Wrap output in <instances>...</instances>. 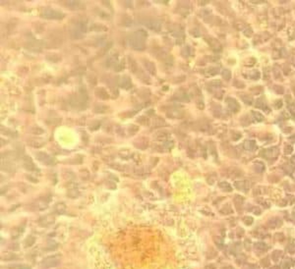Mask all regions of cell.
<instances>
[{
  "mask_svg": "<svg viewBox=\"0 0 295 269\" xmlns=\"http://www.w3.org/2000/svg\"><path fill=\"white\" fill-rule=\"evenodd\" d=\"M128 44L131 48H133L134 50L137 51H143L146 48V42L144 38L138 37L135 34H131L128 37Z\"/></svg>",
  "mask_w": 295,
  "mask_h": 269,
  "instance_id": "cell-1",
  "label": "cell"
},
{
  "mask_svg": "<svg viewBox=\"0 0 295 269\" xmlns=\"http://www.w3.org/2000/svg\"><path fill=\"white\" fill-rule=\"evenodd\" d=\"M41 18L44 19H47V20H61L63 19L65 15L62 13L58 11V10H55L53 8H50V7H47V8H44L41 10Z\"/></svg>",
  "mask_w": 295,
  "mask_h": 269,
  "instance_id": "cell-2",
  "label": "cell"
},
{
  "mask_svg": "<svg viewBox=\"0 0 295 269\" xmlns=\"http://www.w3.org/2000/svg\"><path fill=\"white\" fill-rule=\"evenodd\" d=\"M61 261V256L60 254H54V256H49L45 257L44 260L41 261V266L44 268H53L60 263Z\"/></svg>",
  "mask_w": 295,
  "mask_h": 269,
  "instance_id": "cell-3",
  "label": "cell"
},
{
  "mask_svg": "<svg viewBox=\"0 0 295 269\" xmlns=\"http://www.w3.org/2000/svg\"><path fill=\"white\" fill-rule=\"evenodd\" d=\"M69 102H70L71 106H73V107L76 108V109H85V108H86L87 102L82 99L79 95H78V93L72 95V96L70 97Z\"/></svg>",
  "mask_w": 295,
  "mask_h": 269,
  "instance_id": "cell-4",
  "label": "cell"
},
{
  "mask_svg": "<svg viewBox=\"0 0 295 269\" xmlns=\"http://www.w3.org/2000/svg\"><path fill=\"white\" fill-rule=\"evenodd\" d=\"M44 45V41H41V40H29L25 43V47L27 49H29L30 51H35V52H38L41 51L42 47Z\"/></svg>",
  "mask_w": 295,
  "mask_h": 269,
  "instance_id": "cell-5",
  "label": "cell"
},
{
  "mask_svg": "<svg viewBox=\"0 0 295 269\" xmlns=\"http://www.w3.org/2000/svg\"><path fill=\"white\" fill-rule=\"evenodd\" d=\"M35 158L38 159V161L41 162L42 164H45V165H53L55 163V159L49 156L47 153L45 152H38L35 154Z\"/></svg>",
  "mask_w": 295,
  "mask_h": 269,
  "instance_id": "cell-6",
  "label": "cell"
},
{
  "mask_svg": "<svg viewBox=\"0 0 295 269\" xmlns=\"http://www.w3.org/2000/svg\"><path fill=\"white\" fill-rule=\"evenodd\" d=\"M144 24L146 27H148L150 30H152L155 31H158L161 29V23L158 19H147L144 22Z\"/></svg>",
  "mask_w": 295,
  "mask_h": 269,
  "instance_id": "cell-7",
  "label": "cell"
},
{
  "mask_svg": "<svg viewBox=\"0 0 295 269\" xmlns=\"http://www.w3.org/2000/svg\"><path fill=\"white\" fill-rule=\"evenodd\" d=\"M206 40L208 41L209 45L212 48V50H214V51L219 52V51L222 50L221 44H220V42L218 40H215V38H214V37H206Z\"/></svg>",
  "mask_w": 295,
  "mask_h": 269,
  "instance_id": "cell-8",
  "label": "cell"
},
{
  "mask_svg": "<svg viewBox=\"0 0 295 269\" xmlns=\"http://www.w3.org/2000/svg\"><path fill=\"white\" fill-rule=\"evenodd\" d=\"M173 97L175 98L176 100L181 101V102H188L190 100L189 95H188V93L183 90H178L177 91H175L173 94Z\"/></svg>",
  "mask_w": 295,
  "mask_h": 269,
  "instance_id": "cell-9",
  "label": "cell"
},
{
  "mask_svg": "<svg viewBox=\"0 0 295 269\" xmlns=\"http://www.w3.org/2000/svg\"><path fill=\"white\" fill-rule=\"evenodd\" d=\"M54 222H55V218L53 215H47V216L42 217L41 219L40 222H38V224H40L41 227H49V226H51Z\"/></svg>",
  "mask_w": 295,
  "mask_h": 269,
  "instance_id": "cell-10",
  "label": "cell"
},
{
  "mask_svg": "<svg viewBox=\"0 0 295 269\" xmlns=\"http://www.w3.org/2000/svg\"><path fill=\"white\" fill-rule=\"evenodd\" d=\"M95 96L98 97L99 99H102V100H107L109 99V93H107V90H105L104 87H98L95 88Z\"/></svg>",
  "mask_w": 295,
  "mask_h": 269,
  "instance_id": "cell-11",
  "label": "cell"
},
{
  "mask_svg": "<svg viewBox=\"0 0 295 269\" xmlns=\"http://www.w3.org/2000/svg\"><path fill=\"white\" fill-rule=\"evenodd\" d=\"M119 86H120V87L124 88V90H130V88L132 87V82H131L130 77L122 76L119 79Z\"/></svg>",
  "mask_w": 295,
  "mask_h": 269,
  "instance_id": "cell-12",
  "label": "cell"
},
{
  "mask_svg": "<svg viewBox=\"0 0 295 269\" xmlns=\"http://www.w3.org/2000/svg\"><path fill=\"white\" fill-rule=\"evenodd\" d=\"M23 166H24L25 169L28 170V171H35V170H37V167H35V165L34 164V162H33V160H32V158L30 156H25L24 157Z\"/></svg>",
  "mask_w": 295,
  "mask_h": 269,
  "instance_id": "cell-13",
  "label": "cell"
},
{
  "mask_svg": "<svg viewBox=\"0 0 295 269\" xmlns=\"http://www.w3.org/2000/svg\"><path fill=\"white\" fill-rule=\"evenodd\" d=\"M225 102H226V104H227V107H228L230 110L233 111V112H237L240 109L239 104H238V102L235 99H234V98H231V97L226 98Z\"/></svg>",
  "mask_w": 295,
  "mask_h": 269,
  "instance_id": "cell-14",
  "label": "cell"
},
{
  "mask_svg": "<svg viewBox=\"0 0 295 269\" xmlns=\"http://www.w3.org/2000/svg\"><path fill=\"white\" fill-rule=\"evenodd\" d=\"M134 146L140 149H146L149 146V140L146 137H139L134 141Z\"/></svg>",
  "mask_w": 295,
  "mask_h": 269,
  "instance_id": "cell-15",
  "label": "cell"
},
{
  "mask_svg": "<svg viewBox=\"0 0 295 269\" xmlns=\"http://www.w3.org/2000/svg\"><path fill=\"white\" fill-rule=\"evenodd\" d=\"M143 64H144V67L146 68V70H147L151 75H152V76L155 75L156 69H155V63H152V61H149V60H143Z\"/></svg>",
  "mask_w": 295,
  "mask_h": 269,
  "instance_id": "cell-16",
  "label": "cell"
},
{
  "mask_svg": "<svg viewBox=\"0 0 295 269\" xmlns=\"http://www.w3.org/2000/svg\"><path fill=\"white\" fill-rule=\"evenodd\" d=\"M27 143L29 144L30 146L32 147H35V148H40L41 146H44V140H38V139H30V140H28L27 141Z\"/></svg>",
  "mask_w": 295,
  "mask_h": 269,
  "instance_id": "cell-17",
  "label": "cell"
},
{
  "mask_svg": "<svg viewBox=\"0 0 295 269\" xmlns=\"http://www.w3.org/2000/svg\"><path fill=\"white\" fill-rule=\"evenodd\" d=\"M48 207V200H38L35 202V209L37 210H45Z\"/></svg>",
  "mask_w": 295,
  "mask_h": 269,
  "instance_id": "cell-18",
  "label": "cell"
},
{
  "mask_svg": "<svg viewBox=\"0 0 295 269\" xmlns=\"http://www.w3.org/2000/svg\"><path fill=\"white\" fill-rule=\"evenodd\" d=\"M1 168H2L3 171L8 172V173L9 172L11 173V172L15 171V166H14L10 161H6V160L3 161V163L1 164Z\"/></svg>",
  "mask_w": 295,
  "mask_h": 269,
  "instance_id": "cell-19",
  "label": "cell"
},
{
  "mask_svg": "<svg viewBox=\"0 0 295 269\" xmlns=\"http://www.w3.org/2000/svg\"><path fill=\"white\" fill-rule=\"evenodd\" d=\"M265 153L264 155L266 157H269V158H272V157H275V156H278V149L276 147H272V148H269V149H266L264 151Z\"/></svg>",
  "mask_w": 295,
  "mask_h": 269,
  "instance_id": "cell-20",
  "label": "cell"
},
{
  "mask_svg": "<svg viewBox=\"0 0 295 269\" xmlns=\"http://www.w3.org/2000/svg\"><path fill=\"white\" fill-rule=\"evenodd\" d=\"M90 30L91 31H107V28H106L105 26H104V25H101V24H92L91 25V27H90Z\"/></svg>",
  "mask_w": 295,
  "mask_h": 269,
  "instance_id": "cell-21",
  "label": "cell"
},
{
  "mask_svg": "<svg viewBox=\"0 0 295 269\" xmlns=\"http://www.w3.org/2000/svg\"><path fill=\"white\" fill-rule=\"evenodd\" d=\"M17 258H18V256L12 253H2V256H1V260H3V261H13V260H16Z\"/></svg>",
  "mask_w": 295,
  "mask_h": 269,
  "instance_id": "cell-22",
  "label": "cell"
},
{
  "mask_svg": "<svg viewBox=\"0 0 295 269\" xmlns=\"http://www.w3.org/2000/svg\"><path fill=\"white\" fill-rule=\"evenodd\" d=\"M128 66L131 70V72L133 73H137L138 72V65L136 60L133 59L132 57H128Z\"/></svg>",
  "mask_w": 295,
  "mask_h": 269,
  "instance_id": "cell-23",
  "label": "cell"
},
{
  "mask_svg": "<svg viewBox=\"0 0 295 269\" xmlns=\"http://www.w3.org/2000/svg\"><path fill=\"white\" fill-rule=\"evenodd\" d=\"M155 139L156 140H166L168 139V133L164 131H158L155 134Z\"/></svg>",
  "mask_w": 295,
  "mask_h": 269,
  "instance_id": "cell-24",
  "label": "cell"
},
{
  "mask_svg": "<svg viewBox=\"0 0 295 269\" xmlns=\"http://www.w3.org/2000/svg\"><path fill=\"white\" fill-rule=\"evenodd\" d=\"M152 126L155 127V128H161V127L166 126V123L164 122V120L161 117H155L152 121Z\"/></svg>",
  "mask_w": 295,
  "mask_h": 269,
  "instance_id": "cell-25",
  "label": "cell"
},
{
  "mask_svg": "<svg viewBox=\"0 0 295 269\" xmlns=\"http://www.w3.org/2000/svg\"><path fill=\"white\" fill-rule=\"evenodd\" d=\"M166 115H167V117H169V118H176V119H178V118L183 117L184 114H183L182 111L171 110V111H168L167 113H166Z\"/></svg>",
  "mask_w": 295,
  "mask_h": 269,
  "instance_id": "cell-26",
  "label": "cell"
},
{
  "mask_svg": "<svg viewBox=\"0 0 295 269\" xmlns=\"http://www.w3.org/2000/svg\"><path fill=\"white\" fill-rule=\"evenodd\" d=\"M47 59L48 61L53 62V63H56V62H59L61 60V56L57 53H49V54L47 55Z\"/></svg>",
  "mask_w": 295,
  "mask_h": 269,
  "instance_id": "cell-27",
  "label": "cell"
},
{
  "mask_svg": "<svg viewBox=\"0 0 295 269\" xmlns=\"http://www.w3.org/2000/svg\"><path fill=\"white\" fill-rule=\"evenodd\" d=\"M55 212L57 214L59 215H62L65 213V211H66V205L65 203H63V202H58L57 204L55 205Z\"/></svg>",
  "mask_w": 295,
  "mask_h": 269,
  "instance_id": "cell-28",
  "label": "cell"
},
{
  "mask_svg": "<svg viewBox=\"0 0 295 269\" xmlns=\"http://www.w3.org/2000/svg\"><path fill=\"white\" fill-rule=\"evenodd\" d=\"M108 110V106L105 105V104H95V106L94 107V111L95 113H104L105 111Z\"/></svg>",
  "mask_w": 295,
  "mask_h": 269,
  "instance_id": "cell-29",
  "label": "cell"
},
{
  "mask_svg": "<svg viewBox=\"0 0 295 269\" xmlns=\"http://www.w3.org/2000/svg\"><path fill=\"white\" fill-rule=\"evenodd\" d=\"M219 72V69L218 67H209V68L206 69L205 73L207 76H215L218 75Z\"/></svg>",
  "mask_w": 295,
  "mask_h": 269,
  "instance_id": "cell-30",
  "label": "cell"
},
{
  "mask_svg": "<svg viewBox=\"0 0 295 269\" xmlns=\"http://www.w3.org/2000/svg\"><path fill=\"white\" fill-rule=\"evenodd\" d=\"M112 45H113V42H112V41H108V42H106L104 46L102 47V48L101 49V50L98 51V55H99V56L104 55L105 53L107 52V51L109 50V49L112 47Z\"/></svg>",
  "mask_w": 295,
  "mask_h": 269,
  "instance_id": "cell-31",
  "label": "cell"
},
{
  "mask_svg": "<svg viewBox=\"0 0 295 269\" xmlns=\"http://www.w3.org/2000/svg\"><path fill=\"white\" fill-rule=\"evenodd\" d=\"M8 269H31V267L28 264L15 263V264L8 265Z\"/></svg>",
  "mask_w": 295,
  "mask_h": 269,
  "instance_id": "cell-32",
  "label": "cell"
},
{
  "mask_svg": "<svg viewBox=\"0 0 295 269\" xmlns=\"http://www.w3.org/2000/svg\"><path fill=\"white\" fill-rule=\"evenodd\" d=\"M256 143L254 140H246L244 143V148L246 150H254L256 149Z\"/></svg>",
  "mask_w": 295,
  "mask_h": 269,
  "instance_id": "cell-33",
  "label": "cell"
},
{
  "mask_svg": "<svg viewBox=\"0 0 295 269\" xmlns=\"http://www.w3.org/2000/svg\"><path fill=\"white\" fill-rule=\"evenodd\" d=\"M239 96H241V99L246 104L252 105V103H253V97H251L250 95H248L246 93H239Z\"/></svg>",
  "mask_w": 295,
  "mask_h": 269,
  "instance_id": "cell-34",
  "label": "cell"
},
{
  "mask_svg": "<svg viewBox=\"0 0 295 269\" xmlns=\"http://www.w3.org/2000/svg\"><path fill=\"white\" fill-rule=\"evenodd\" d=\"M35 238L33 236H28L27 239L24 241V246L25 247H30L35 244Z\"/></svg>",
  "mask_w": 295,
  "mask_h": 269,
  "instance_id": "cell-35",
  "label": "cell"
},
{
  "mask_svg": "<svg viewBox=\"0 0 295 269\" xmlns=\"http://www.w3.org/2000/svg\"><path fill=\"white\" fill-rule=\"evenodd\" d=\"M106 67H115V65H117V58L116 56H111L109 57L105 62Z\"/></svg>",
  "mask_w": 295,
  "mask_h": 269,
  "instance_id": "cell-36",
  "label": "cell"
},
{
  "mask_svg": "<svg viewBox=\"0 0 295 269\" xmlns=\"http://www.w3.org/2000/svg\"><path fill=\"white\" fill-rule=\"evenodd\" d=\"M23 232H24V229L23 228H16V229H14L13 231H12V233H11L12 238L13 239L19 238V237L23 234Z\"/></svg>",
  "mask_w": 295,
  "mask_h": 269,
  "instance_id": "cell-37",
  "label": "cell"
},
{
  "mask_svg": "<svg viewBox=\"0 0 295 269\" xmlns=\"http://www.w3.org/2000/svg\"><path fill=\"white\" fill-rule=\"evenodd\" d=\"M252 115H253L254 119L256 120L257 122H263L265 120V117L263 116L262 113L258 112V111H252Z\"/></svg>",
  "mask_w": 295,
  "mask_h": 269,
  "instance_id": "cell-38",
  "label": "cell"
},
{
  "mask_svg": "<svg viewBox=\"0 0 295 269\" xmlns=\"http://www.w3.org/2000/svg\"><path fill=\"white\" fill-rule=\"evenodd\" d=\"M79 196H80V193L75 189H72L67 192V197H70V199H77Z\"/></svg>",
  "mask_w": 295,
  "mask_h": 269,
  "instance_id": "cell-39",
  "label": "cell"
},
{
  "mask_svg": "<svg viewBox=\"0 0 295 269\" xmlns=\"http://www.w3.org/2000/svg\"><path fill=\"white\" fill-rule=\"evenodd\" d=\"M66 5L71 9H77V8H80L81 7V3L78 1H67Z\"/></svg>",
  "mask_w": 295,
  "mask_h": 269,
  "instance_id": "cell-40",
  "label": "cell"
},
{
  "mask_svg": "<svg viewBox=\"0 0 295 269\" xmlns=\"http://www.w3.org/2000/svg\"><path fill=\"white\" fill-rule=\"evenodd\" d=\"M235 187L237 188V189H239V190H246L249 188V184L248 182H245V181H241V182H236L235 183Z\"/></svg>",
  "mask_w": 295,
  "mask_h": 269,
  "instance_id": "cell-41",
  "label": "cell"
},
{
  "mask_svg": "<svg viewBox=\"0 0 295 269\" xmlns=\"http://www.w3.org/2000/svg\"><path fill=\"white\" fill-rule=\"evenodd\" d=\"M127 131H128V134H136L138 131H139V127L136 126V125H129L128 126V128H127Z\"/></svg>",
  "mask_w": 295,
  "mask_h": 269,
  "instance_id": "cell-42",
  "label": "cell"
},
{
  "mask_svg": "<svg viewBox=\"0 0 295 269\" xmlns=\"http://www.w3.org/2000/svg\"><path fill=\"white\" fill-rule=\"evenodd\" d=\"M138 73H139V74H138V76H139V78H140V79L142 80V81H143V82L144 83H146V84H151V81H150V78H149V77H147V76H146L145 75V74H143V72H142V71L140 70V71H138Z\"/></svg>",
  "mask_w": 295,
  "mask_h": 269,
  "instance_id": "cell-43",
  "label": "cell"
},
{
  "mask_svg": "<svg viewBox=\"0 0 295 269\" xmlns=\"http://www.w3.org/2000/svg\"><path fill=\"white\" fill-rule=\"evenodd\" d=\"M221 76H222V78H223V79H224V80L229 81V80H230V78H231V72H230L229 70L224 69V70H222V72H221Z\"/></svg>",
  "mask_w": 295,
  "mask_h": 269,
  "instance_id": "cell-44",
  "label": "cell"
},
{
  "mask_svg": "<svg viewBox=\"0 0 295 269\" xmlns=\"http://www.w3.org/2000/svg\"><path fill=\"white\" fill-rule=\"evenodd\" d=\"M134 34H136V35H138V37H142V38H144V40L148 37V33H147V31H146L145 30H143V29L138 30L137 31H135Z\"/></svg>",
  "mask_w": 295,
  "mask_h": 269,
  "instance_id": "cell-45",
  "label": "cell"
},
{
  "mask_svg": "<svg viewBox=\"0 0 295 269\" xmlns=\"http://www.w3.org/2000/svg\"><path fill=\"white\" fill-rule=\"evenodd\" d=\"M260 77H261V74L257 70L252 71L251 74H250V76H249V78H250V79H252V80H258Z\"/></svg>",
  "mask_w": 295,
  "mask_h": 269,
  "instance_id": "cell-46",
  "label": "cell"
},
{
  "mask_svg": "<svg viewBox=\"0 0 295 269\" xmlns=\"http://www.w3.org/2000/svg\"><path fill=\"white\" fill-rule=\"evenodd\" d=\"M31 132H32V134H37V136H38V134H44V129L40 128V127H35V128H33V129L31 130Z\"/></svg>",
  "mask_w": 295,
  "mask_h": 269,
  "instance_id": "cell-47",
  "label": "cell"
},
{
  "mask_svg": "<svg viewBox=\"0 0 295 269\" xmlns=\"http://www.w3.org/2000/svg\"><path fill=\"white\" fill-rule=\"evenodd\" d=\"M137 121L139 124H142V125H145V126L149 124V120L146 116H140V117H138Z\"/></svg>",
  "mask_w": 295,
  "mask_h": 269,
  "instance_id": "cell-48",
  "label": "cell"
},
{
  "mask_svg": "<svg viewBox=\"0 0 295 269\" xmlns=\"http://www.w3.org/2000/svg\"><path fill=\"white\" fill-rule=\"evenodd\" d=\"M256 107H258V108H262V109H266V103H265V101L264 99H258L257 101H256Z\"/></svg>",
  "mask_w": 295,
  "mask_h": 269,
  "instance_id": "cell-49",
  "label": "cell"
},
{
  "mask_svg": "<svg viewBox=\"0 0 295 269\" xmlns=\"http://www.w3.org/2000/svg\"><path fill=\"white\" fill-rule=\"evenodd\" d=\"M219 188H221V189L224 190V191H231V187H230L229 184L226 183V182L219 183Z\"/></svg>",
  "mask_w": 295,
  "mask_h": 269,
  "instance_id": "cell-50",
  "label": "cell"
},
{
  "mask_svg": "<svg viewBox=\"0 0 295 269\" xmlns=\"http://www.w3.org/2000/svg\"><path fill=\"white\" fill-rule=\"evenodd\" d=\"M1 133L3 134H5V136H10V134H12V136H16L15 133L12 132V131H10L9 129L4 128V127H3V128H1Z\"/></svg>",
  "mask_w": 295,
  "mask_h": 269,
  "instance_id": "cell-51",
  "label": "cell"
},
{
  "mask_svg": "<svg viewBox=\"0 0 295 269\" xmlns=\"http://www.w3.org/2000/svg\"><path fill=\"white\" fill-rule=\"evenodd\" d=\"M122 25H123V26H125V27H130V26H132V19H131V18H129V17L125 18V19L123 20Z\"/></svg>",
  "mask_w": 295,
  "mask_h": 269,
  "instance_id": "cell-52",
  "label": "cell"
},
{
  "mask_svg": "<svg viewBox=\"0 0 295 269\" xmlns=\"http://www.w3.org/2000/svg\"><path fill=\"white\" fill-rule=\"evenodd\" d=\"M88 80H89V82H90L91 84H97V78L95 77V75H93V74H90V75L88 76Z\"/></svg>",
  "mask_w": 295,
  "mask_h": 269,
  "instance_id": "cell-53",
  "label": "cell"
},
{
  "mask_svg": "<svg viewBox=\"0 0 295 269\" xmlns=\"http://www.w3.org/2000/svg\"><path fill=\"white\" fill-rule=\"evenodd\" d=\"M99 126H101V123H99V122H97V121H95V122H93V123H92L91 125H90V128H91V130L95 131V130H98V129L99 128Z\"/></svg>",
  "mask_w": 295,
  "mask_h": 269,
  "instance_id": "cell-54",
  "label": "cell"
},
{
  "mask_svg": "<svg viewBox=\"0 0 295 269\" xmlns=\"http://www.w3.org/2000/svg\"><path fill=\"white\" fill-rule=\"evenodd\" d=\"M190 50H192V49L189 47V46H186L185 48H184V50L182 51V55L183 56H185V57H187V56H189L190 54H191V51Z\"/></svg>",
  "mask_w": 295,
  "mask_h": 269,
  "instance_id": "cell-55",
  "label": "cell"
},
{
  "mask_svg": "<svg viewBox=\"0 0 295 269\" xmlns=\"http://www.w3.org/2000/svg\"><path fill=\"white\" fill-rule=\"evenodd\" d=\"M284 151H285L286 154L291 153V152L293 151V146H290V144H287V146H285V147H284Z\"/></svg>",
  "mask_w": 295,
  "mask_h": 269,
  "instance_id": "cell-56",
  "label": "cell"
},
{
  "mask_svg": "<svg viewBox=\"0 0 295 269\" xmlns=\"http://www.w3.org/2000/svg\"><path fill=\"white\" fill-rule=\"evenodd\" d=\"M209 86H212V87H220L221 86V82L220 81H212L209 84Z\"/></svg>",
  "mask_w": 295,
  "mask_h": 269,
  "instance_id": "cell-57",
  "label": "cell"
},
{
  "mask_svg": "<svg viewBox=\"0 0 295 269\" xmlns=\"http://www.w3.org/2000/svg\"><path fill=\"white\" fill-rule=\"evenodd\" d=\"M244 34H245V35H247V37H251V35L253 34V31H252L251 28H247V29L244 31Z\"/></svg>",
  "mask_w": 295,
  "mask_h": 269,
  "instance_id": "cell-58",
  "label": "cell"
},
{
  "mask_svg": "<svg viewBox=\"0 0 295 269\" xmlns=\"http://www.w3.org/2000/svg\"><path fill=\"white\" fill-rule=\"evenodd\" d=\"M27 177V179L28 180H30L31 182H33V183H38V179H35V177H31V175H26Z\"/></svg>",
  "mask_w": 295,
  "mask_h": 269,
  "instance_id": "cell-59",
  "label": "cell"
},
{
  "mask_svg": "<svg viewBox=\"0 0 295 269\" xmlns=\"http://www.w3.org/2000/svg\"><path fill=\"white\" fill-rule=\"evenodd\" d=\"M244 222H245V224L250 225L251 223L253 222V219H252L251 217H246V218H244Z\"/></svg>",
  "mask_w": 295,
  "mask_h": 269,
  "instance_id": "cell-60",
  "label": "cell"
},
{
  "mask_svg": "<svg viewBox=\"0 0 295 269\" xmlns=\"http://www.w3.org/2000/svg\"><path fill=\"white\" fill-rule=\"evenodd\" d=\"M197 31L196 29H193V30L190 31V33L193 34L194 37H199V35H200V31Z\"/></svg>",
  "mask_w": 295,
  "mask_h": 269,
  "instance_id": "cell-61",
  "label": "cell"
},
{
  "mask_svg": "<svg viewBox=\"0 0 295 269\" xmlns=\"http://www.w3.org/2000/svg\"><path fill=\"white\" fill-rule=\"evenodd\" d=\"M282 107V101L278 100V102H275V108H281Z\"/></svg>",
  "mask_w": 295,
  "mask_h": 269,
  "instance_id": "cell-62",
  "label": "cell"
},
{
  "mask_svg": "<svg viewBox=\"0 0 295 269\" xmlns=\"http://www.w3.org/2000/svg\"><path fill=\"white\" fill-rule=\"evenodd\" d=\"M215 243H216V244H220V243L222 242V240L220 239V238H218V237H216V238L215 239Z\"/></svg>",
  "mask_w": 295,
  "mask_h": 269,
  "instance_id": "cell-63",
  "label": "cell"
},
{
  "mask_svg": "<svg viewBox=\"0 0 295 269\" xmlns=\"http://www.w3.org/2000/svg\"><path fill=\"white\" fill-rule=\"evenodd\" d=\"M148 114H149V115L154 114V110H149V111H148Z\"/></svg>",
  "mask_w": 295,
  "mask_h": 269,
  "instance_id": "cell-64",
  "label": "cell"
}]
</instances>
